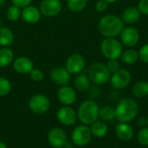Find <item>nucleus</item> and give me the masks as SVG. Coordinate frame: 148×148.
I'll return each mask as SVG.
<instances>
[{
	"label": "nucleus",
	"instance_id": "nucleus-27",
	"mask_svg": "<svg viewBox=\"0 0 148 148\" xmlns=\"http://www.w3.org/2000/svg\"><path fill=\"white\" fill-rule=\"evenodd\" d=\"M88 0H68L67 5L68 8L75 12L82 11L87 6Z\"/></svg>",
	"mask_w": 148,
	"mask_h": 148
},
{
	"label": "nucleus",
	"instance_id": "nucleus-6",
	"mask_svg": "<svg viewBox=\"0 0 148 148\" xmlns=\"http://www.w3.org/2000/svg\"><path fill=\"white\" fill-rule=\"evenodd\" d=\"M92 133L90 127L87 125L77 126L71 134L72 143L76 147H85L92 140Z\"/></svg>",
	"mask_w": 148,
	"mask_h": 148
},
{
	"label": "nucleus",
	"instance_id": "nucleus-34",
	"mask_svg": "<svg viewBox=\"0 0 148 148\" xmlns=\"http://www.w3.org/2000/svg\"><path fill=\"white\" fill-rule=\"evenodd\" d=\"M138 10L140 14L148 16V0H140L138 4Z\"/></svg>",
	"mask_w": 148,
	"mask_h": 148
},
{
	"label": "nucleus",
	"instance_id": "nucleus-30",
	"mask_svg": "<svg viewBox=\"0 0 148 148\" xmlns=\"http://www.w3.org/2000/svg\"><path fill=\"white\" fill-rule=\"evenodd\" d=\"M137 140L140 145L143 147H147L148 146V127H141L140 130L138 133L137 135Z\"/></svg>",
	"mask_w": 148,
	"mask_h": 148
},
{
	"label": "nucleus",
	"instance_id": "nucleus-35",
	"mask_svg": "<svg viewBox=\"0 0 148 148\" xmlns=\"http://www.w3.org/2000/svg\"><path fill=\"white\" fill-rule=\"evenodd\" d=\"M108 3H107L105 0H99L95 4V10L96 11L100 13L104 12L108 9Z\"/></svg>",
	"mask_w": 148,
	"mask_h": 148
},
{
	"label": "nucleus",
	"instance_id": "nucleus-36",
	"mask_svg": "<svg viewBox=\"0 0 148 148\" xmlns=\"http://www.w3.org/2000/svg\"><path fill=\"white\" fill-rule=\"evenodd\" d=\"M32 0H11L13 5H16L19 8H24L30 4Z\"/></svg>",
	"mask_w": 148,
	"mask_h": 148
},
{
	"label": "nucleus",
	"instance_id": "nucleus-15",
	"mask_svg": "<svg viewBox=\"0 0 148 148\" xmlns=\"http://www.w3.org/2000/svg\"><path fill=\"white\" fill-rule=\"evenodd\" d=\"M50 77L55 83L60 86L68 85L70 81V74L62 67H56L53 69L50 73Z\"/></svg>",
	"mask_w": 148,
	"mask_h": 148
},
{
	"label": "nucleus",
	"instance_id": "nucleus-37",
	"mask_svg": "<svg viewBox=\"0 0 148 148\" xmlns=\"http://www.w3.org/2000/svg\"><path fill=\"white\" fill-rule=\"evenodd\" d=\"M147 125V118H140V119L139 120V126H140V127H145Z\"/></svg>",
	"mask_w": 148,
	"mask_h": 148
},
{
	"label": "nucleus",
	"instance_id": "nucleus-16",
	"mask_svg": "<svg viewBox=\"0 0 148 148\" xmlns=\"http://www.w3.org/2000/svg\"><path fill=\"white\" fill-rule=\"evenodd\" d=\"M13 68L15 71L17 72L18 74L25 75L30 73V71L34 69V64L29 58L25 56H21L14 61Z\"/></svg>",
	"mask_w": 148,
	"mask_h": 148
},
{
	"label": "nucleus",
	"instance_id": "nucleus-20",
	"mask_svg": "<svg viewBox=\"0 0 148 148\" xmlns=\"http://www.w3.org/2000/svg\"><path fill=\"white\" fill-rule=\"evenodd\" d=\"M90 79L85 73L78 74L74 79V87L76 90L83 92L89 88Z\"/></svg>",
	"mask_w": 148,
	"mask_h": 148
},
{
	"label": "nucleus",
	"instance_id": "nucleus-32",
	"mask_svg": "<svg viewBox=\"0 0 148 148\" xmlns=\"http://www.w3.org/2000/svg\"><path fill=\"white\" fill-rule=\"evenodd\" d=\"M139 58L144 63H148V43L143 45L138 52Z\"/></svg>",
	"mask_w": 148,
	"mask_h": 148
},
{
	"label": "nucleus",
	"instance_id": "nucleus-43",
	"mask_svg": "<svg viewBox=\"0 0 148 148\" xmlns=\"http://www.w3.org/2000/svg\"><path fill=\"white\" fill-rule=\"evenodd\" d=\"M1 23H2V22H1V19H0V27H1Z\"/></svg>",
	"mask_w": 148,
	"mask_h": 148
},
{
	"label": "nucleus",
	"instance_id": "nucleus-21",
	"mask_svg": "<svg viewBox=\"0 0 148 148\" xmlns=\"http://www.w3.org/2000/svg\"><path fill=\"white\" fill-rule=\"evenodd\" d=\"M92 135L95 138H104L108 133V125L104 121H97L90 126Z\"/></svg>",
	"mask_w": 148,
	"mask_h": 148
},
{
	"label": "nucleus",
	"instance_id": "nucleus-19",
	"mask_svg": "<svg viewBox=\"0 0 148 148\" xmlns=\"http://www.w3.org/2000/svg\"><path fill=\"white\" fill-rule=\"evenodd\" d=\"M140 18V12L139 11L138 8H135L134 6L126 8L121 14L122 21L128 24L137 23Z\"/></svg>",
	"mask_w": 148,
	"mask_h": 148
},
{
	"label": "nucleus",
	"instance_id": "nucleus-26",
	"mask_svg": "<svg viewBox=\"0 0 148 148\" xmlns=\"http://www.w3.org/2000/svg\"><path fill=\"white\" fill-rule=\"evenodd\" d=\"M139 59V54L136 50L133 49H128L121 54V61L125 64H134Z\"/></svg>",
	"mask_w": 148,
	"mask_h": 148
},
{
	"label": "nucleus",
	"instance_id": "nucleus-39",
	"mask_svg": "<svg viewBox=\"0 0 148 148\" xmlns=\"http://www.w3.org/2000/svg\"><path fill=\"white\" fill-rule=\"evenodd\" d=\"M6 3V0H0V8H2Z\"/></svg>",
	"mask_w": 148,
	"mask_h": 148
},
{
	"label": "nucleus",
	"instance_id": "nucleus-5",
	"mask_svg": "<svg viewBox=\"0 0 148 148\" xmlns=\"http://www.w3.org/2000/svg\"><path fill=\"white\" fill-rule=\"evenodd\" d=\"M101 51L108 60L118 59L122 54V45L114 37H107L101 44Z\"/></svg>",
	"mask_w": 148,
	"mask_h": 148
},
{
	"label": "nucleus",
	"instance_id": "nucleus-13",
	"mask_svg": "<svg viewBox=\"0 0 148 148\" xmlns=\"http://www.w3.org/2000/svg\"><path fill=\"white\" fill-rule=\"evenodd\" d=\"M57 98L62 105L70 106L76 101L75 90L68 85L62 86L57 92Z\"/></svg>",
	"mask_w": 148,
	"mask_h": 148
},
{
	"label": "nucleus",
	"instance_id": "nucleus-40",
	"mask_svg": "<svg viewBox=\"0 0 148 148\" xmlns=\"http://www.w3.org/2000/svg\"><path fill=\"white\" fill-rule=\"evenodd\" d=\"M107 3H114V2H116L117 0H105Z\"/></svg>",
	"mask_w": 148,
	"mask_h": 148
},
{
	"label": "nucleus",
	"instance_id": "nucleus-8",
	"mask_svg": "<svg viewBox=\"0 0 148 148\" xmlns=\"http://www.w3.org/2000/svg\"><path fill=\"white\" fill-rule=\"evenodd\" d=\"M132 81L131 74L127 69H119L110 76V82L114 88L122 89L127 88Z\"/></svg>",
	"mask_w": 148,
	"mask_h": 148
},
{
	"label": "nucleus",
	"instance_id": "nucleus-41",
	"mask_svg": "<svg viewBox=\"0 0 148 148\" xmlns=\"http://www.w3.org/2000/svg\"><path fill=\"white\" fill-rule=\"evenodd\" d=\"M147 126H148V115H147Z\"/></svg>",
	"mask_w": 148,
	"mask_h": 148
},
{
	"label": "nucleus",
	"instance_id": "nucleus-18",
	"mask_svg": "<svg viewBox=\"0 0 148 148\" xmlns=\"http://www.w3.org/2000/svg\"><path fill=\"white\" fill-rule=\"evenodd\" d=\"M22 17L24 22L33 24L36 23L41 18V12L40 10L32 5H28L24 7L22 10Z\"/></svg>",
	"mask_w": 148,
	"mask_h": 148
},
{
	"label": "nucleus",
	"instance_id": "nucleus-42",
	"mask_svg": "<svg viewBox=\"0 0 148 148\" xmlns=\"http://www.w3.org/2000/svg\"><path fill=\"white\" fill-rule=\"evenodd\" d=\"M56 148H65L64 147H56Z\"/></svg>",
	"mask_w": 148,
	"mask_h": 148
},
{
	"label": "nucleus",
	"instance_id": "nucleus-22",
	"mask_svg": "<svg viewBox=\"0 0 148 148\" xmlns=\"http://www.w3.org/2000/svg\"><path fill=\"white\" fill-rule=\"evenodd\" d=\"M132 94L136 98L141 99L148 96V82H139L132 88Z\"/></svg>",
	"mask_w": 148,
	"mask_h": 148
},
{
	"label": "nucleus",
	"instance_id": "nucleus-7",
	"mask_svg": "<svg viewBox=\"0 0 148 148\" xmlns=\"http://www.w3.org/2000/svg\"><path fill=\"white\" fill-rule=\"evenodd\" d=\"M29 108L33 113L42 114L49 111L50 108V101L46 95L37 94L30 97L29 101Z\"/></svg>",
	"mask_w": 148,
	"mask_h": 148
},
{
	"label": "nucleus",
	"instance_id": "nucleus-23",
	"mask_svg": "<svg viewBox=\"0 0 148 148\" xmlns=\"http://www.w3.org/2000/svg\"><path fill=\"white\" fill-rule=\"evenodd\" d=\"M14 42V34L7 27H0V45L8 47Z\"/></svg>",
	"mask_w": 148,
	"mask_h": 148
},
{
	"label": "nucleus",
	"instance_id": "nucleus-17",
	"mask_svg": "<svg viewBox=\"0 0 148 148\" xmlns=\"http://www.w3.org/2000/svg\"><path fill=\"white\" fill-rule=\"evenodd\" d=\"M115 134L118 139L121 141H128L134 137V131L129 123L119 122L115 127Z\"/></svg>",
	"mask_w": 148,
	"mask_h": 148
},
{
	"label": "nucleus",
	"instance_id": "nucleus-31",
	"mask_svg": "<svg viewBox=\"0 0 148 148\" xmlns=\"http://www.w3.org/2000/svg\"><path fill=\"white\" fill-rule=\"evenodd\" d=\"M29 76L32 81L39 82L42 81V79H43V73L42 70H40L38 69H33L29 73Z\"/></svg>",
	"mask_w": 148,
	"mask_h": 148
},
{
	"label": "nucleus",
	"instance_id": "nucleus-33",
	"mask_svg": "<svg viewBox=\"0 0 148 148\" xmlns=\"http://www.w3.org/2000/svg\"><path fill=\"white\" fill-rule=\"evenodd\" d=\"M107 67H108V69L109 70V72L113 74L120 69V63L117 61V59H111L108 62Z\"/></svg>",
	"mask_w": 148,
	"mask_h": 148
},
{
	"label": "nucleus",
	"instance_id": "nucleus-4",
	"mask_svg": "<svg viewBox=\"0 0 148 148\" xmlns=\"http://www.w3.org/2000/svg\"><path fill=\"white\" fill-rule=\"evenodd\" d=\"M88 75L91 82L96 85H104L109 80L111 73L108 69L107 65L101 62H95L90 65L88 70Z\"/></svg>",
	"mask_w": 148,
	"mask_h": 148
},
{
	"label": "nucleus",
	"instance_id": "nucleus-3",
	"mask_svg": "<svg viewBox=\"0 0 148 148\" xmlns=\"http://www.w3.org/2000/svg\"><path fill=\"white\" fill-rule=\"evenodd\" d=\"M99 112V105L93 100H87L80 105L77 111V117L83 125L91 126L98 121Z\"/></svg>",
	"mask_w": 148,
	"mask_h": 148
},
{
	"label": "nucleus",
	"instance_id": "nucleus-1",
	"mask_svg": "<svg viewBox=\"0 0 148 148\" xmlns=\"http://www.w3.org/2000/svg\"><path fill=\"white\" fill-rule=\"evenodd\" d=\"M139 105L133 98H124L117 104L115 108V119L119 122L129 123L138 115Z\"/></svg>",
	"mask_w": 148,
	"mask_h": 148
},
{
	"label": "nucleus",
	"instance_id": "nucleus-12",
	"mask_svg": "<svg viewBox=\"0 0 148 148\" xmlns=\"http://www.w3.org/2000/svg\"><path fill=\"white\" fill-rule=\"evenodd\" d=\"M67 134L61 127H53L48 133V140L49 143L53 147H64L67 143Z\"/></svg>",
	"mask_w": 148,
	"mask_h": 148
},
{
	"label": "nucleus",
	"instance_id": "nucleus-14",
	"mask_svg": "<svg viewBox=\"0 0 148 148\" xmlns=\"http://www.w3.org/2000/svg\"><path fill=\"white\" fill-rule=\"evenodd\" d=\"M121 40L124 45L127 47H134L139 42L140 34L138 30L134 27L124 28L121 33Z\"/></svg>",
	"mask_w": 148,
	"mask_h": 148
},
{
	"label": "nucleus",
	"instance_id": "nucleus-29",
	"mask_svg": "<svg viewBox=\"0 0 148 148\" xmlns=\"http://www.w3.org/2000/svg\"><path fill=\"white\" fill-rule=\"evenodd\" d=\"M11 90V84L10 81L5 78L0 76V96H5L10 94Z\"/></svg>",
	"mask_w": 148,
	"mask_h": 148
},
{
	"label": "nucleus",
	"instance_id": "nucleus-11",
	"mask_svg": "<svg viewBox=\"0 0 148 148\" xmlns=\"http://www.w3.org/2000/svg\"><path fill=\"white\" fill-rule=\"evenodd\" d=\"M39 10L45 16H56L62 10V3L60 0H42L40 3Z\"/></svg>",
	"mask_w": 148,
	"mask_h": 148
},
{
	"label": "nucleus",
	"instance_id": "nucleus-10",
	"mask_svg": "<svg viewBox=\"0 0 148 148\" xmlns=\"http://www.w3.org/2000/svg\"><path fill=\"white\" fill-rule=\"evenodd\" d=\"M56 118L62 125L66 127L74 125L78 119L77 113L69 106H63L60 108L57 111Z\"/></svg>",
	"mask_w": 148,
	"mask_h": 148
},
{
	"label": "nucleus",
	"instance_id": "nucleus-9",
	"mask_svg": "<svg viewBox=\"0 0 148 148\" xmlns=\"http://www.w3.org/2000/svg\"><path fill=\"white\" fill-rule=\"evenodd\" d=\"M85 68V59L78 53L72 54L66 61V69L70 75H78L83 71Z\"/></svg>",
	"mask_w": 148,
	"mask_h": 148
},
{
	"label": "nucleus",
	"instance_id": "nucleus-28",
	"mask_svg": "<svg viewBox=\"0 0 148 148\" xmlns=\"http://www.w3.org/2000/svg\"><path fill=\"white\" fill-rule=\"evenodd\" d=\"M6 16H7V18H8L10 21H12V22L17 21V20L20 18V16H22L21 8H19V7H17V6H16V5L10 6V7L7 10Z\"/></svg>",
	"mask_w": 148,
	"mask_h": 148
},
{
	"label": "nucleus",
	"instance_id": "nucleus-24",
	"mask_svg": "<svg viewBox=\"0 0 148 148\" xmlns=\"http://www.w3.org/2000/svg\"><path fill=\"white\" fill-rule=\"evenodd\" d=\"M14 60V53L7 47L0 49V68H5L9 66Z\"/></svg>",
	"mask_w": 148,
	"mask_h": 148
},
{
	"label": "nucleus",
	"instance_id": "nucleus-2",
	"mask_svg": "<svg viewBox=\"0 0 148 148\" xmlns=\"http://www.w3.org/2000/svg\"><path fill=\"white\" fill-rule=\"evenodd\" d=\"M98 28L100 33L105 37H115L124 29V22L118 16L107 15L100 20Z\"/></svg>",
	"mask_w": 148,
	"mask_h": 148
},
{
	"label": "nucleus",
	"instance_id": "nucleus-25",
	"mask_svg": "<svg viewBox=\"0 0 148 148\" xmlns=\"http://www.w3.org/2000/svg\"><path fill=\"white\" fill-rule=\"evenodd\" d=\"M99 118L104 121H111L115 119V108L111 106H104L100 108Z\"/></svg>",
	"mask_w": 148,
	"mask_h": 148
},
{
	"label": "nucleus",
	"instance_id": "nucleus-38",
	"mask_svg": "<svg viewBox=\"0 0 148 148\" xmlns=\"http://www.w3.org/2000/svg\"><path fill=\"white\" fill-rule=\"evenodd\" d=\"M0 148H8V147H7V146H6V144H5L4 142H3V141H1V140H0Z\"/></svg>",
	"mask_w": 148,
	"mask_h": 148
}]
</instances>
